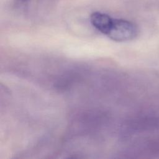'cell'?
Instances as JSON below:
<instances>
[{
  "label": "cell",
  "instance_id": "cell-1",
  "mask_svg": "<svg viewBox=\"0 0 159 159\" xmlns=\"http://www.w3.org/2000/svg\"><path fill=\"white\" fill-rule=\"evenodd\" d=\"M138 32V27L134 22L125 19H113L106 35L116 42H126L134 39Z\"/></svg>",
  "mask_w": 159,
  "mask_h": 159
},
{
  "label": "cell",
  "instance_id": "cell-3",
  "mask_svg": "<svg viewBox=\"0 0 159 159\" xmlns=\"http://www.w3.org/2000/svg\"><path fill=\"white\" fill-rule=\"evenodd\" d=\"M20 1H27V0H20Z\"/></svg>",
  "mask_w": 159,
  "mask_h": 159
},
{
  "label": "cell",
  "instance_id": "cell-2",
  "mask_svg": "<svg viewBox=\"0 0 159 159\" xmlns=\"http://www.w3.org/2000/svg\"><path fill=\"white\" fill-rule=\"evenodd\" d=\"M112 21L113 19L111 17L102 12H94L90 16V22L92 25L106 35L109 30Z\"/></svg>",
  "mask_w": 159,
  "mask_h": 159
}]
</instances>
